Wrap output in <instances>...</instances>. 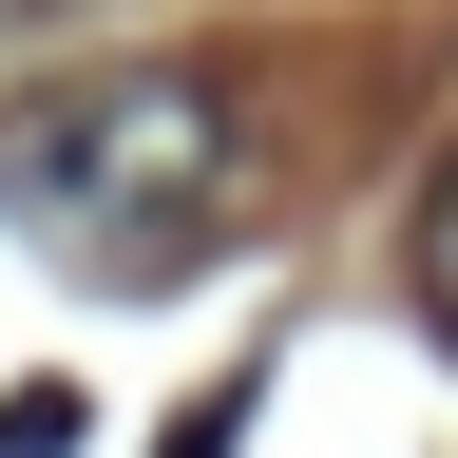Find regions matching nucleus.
<instances>
[{
	"label": "nucleus",
	"mask_w": 458,
	"mask_h": 458,
	"mask_svg": "<svg viewBox=\"0 0 458 458\" xmlns=\"http://www.w3.org/2000/svg\"><path fill=\"white\" fill-rule=\"evenodd\" d=\"M0 229L57 249L77 286H172L229 229V96L172 57L57 77L38 114H0Z\"/></svg>",
	"instance_id": "f257e3e1"
},
{
	"label": "nucleus",
	"mask_w": 458,
	"mask_h": 458,
	"mask_svg": "<svg viewBox=\"0 0 458 458\" xmlns=\"http://www.w3.org/2000/svg\"><path fill=\"white\" fill-rule=\"evenodd\" d=\"M401 267H420V306L458 325V172H439V191H420V249H401Z\"/></svg>",
	"instance_id": "f03ea898"
},
{
	"label": "nucleus",
	"mask_w": 458,
	"mask_h": 458,
	"mask_svg": "<svg viewBox=\"0 0 458 458\" xmlns=\"http://www.w3.org/2000/svg\"><path fill=\"white\" fill-rule=\"evenodd\" d=\"M229 420H249V401H210V420H172V458H229Z\"/></svg>",
	"instance_id": "7ed1b4c3"
}]
</instances>
